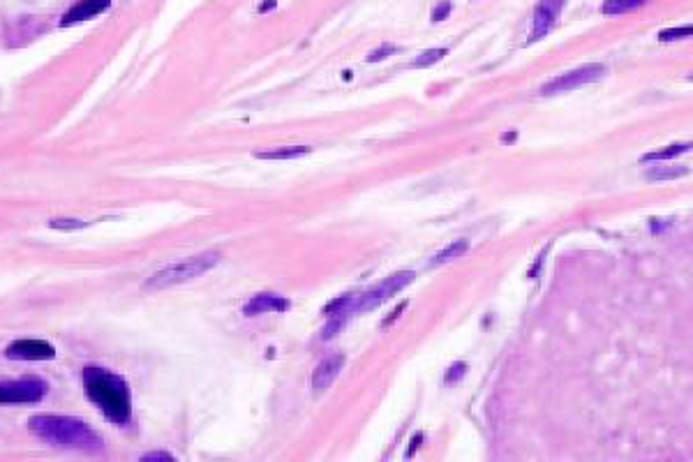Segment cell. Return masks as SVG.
I'll use <instances>...</instances> for the list:
<instances>
[{
  "label": "cell",
  "mask_w": 693,
  "mask_h": 462,
  "mask_svg": "<svg viewBox=\"0 0 693 462\" xmlns=\"http://www.w3.org/2000/svg\"><path fill=\"white\" fill-rule=\"evenodd\" d=\"M5 356L10 361H51L55 358V349L46 340H14L5 347Z\"/></svg>",
  "instance_id": "52a82bcc"
},
{
  "label": "cell",
  "mask_w": 693,
  "mask_h": 462,
  "mask_svg": "<svg viewBox=\"0 0 693 462\" xmlns=\"http://www.w3.org/2000/svg\"><path fill=\"white\" fill-rule=\"evenodd\" d=\"M605 74V67L601 62H592V65H583L578 70H571V72H564L553 81H548L543 88H541V95H560V93H569V91H576V88H583L587 84H594L603 79Z\"/></svg>",
  "instance_id": "5b68a950"
},
{
  "label": "cell",
  "mask_w": 693,
  "mask_h": 462,
  "mask_svg": "<svg viewBox=\"0 0 693 462\" xmlns=\"http://www.w3.org/2000/svg\"><path fill=\"white\" fill-rule=\"evenodd\" d=\"M308 153H312L310 146H284V148L264 150V153H254V157H259V160H296V157H303Z\"/></svg>",
  "instance_id": "7c38bea8"
},
{
  "label": "cell",
  "mask_w": 693,
  "mask_h": 462,
  "mask_svg": "<svg viewBox=\"0 0 693 462\" xmlns=\"http://www.w3.org/2000/svg\"><path fill=\"white\" fill-rule=\"evenodd\" d=\"M291 308V303L284 296H277V293H257L245 303L243 312L248 317H257L264 312H286Z\"/></svg>",
  "instance_id": "8fae6325"
},
{
  "label": "cell",
  "mask_w": 693,
  "mask_h": 462,
  "mask_svg": "<svg viewBox=\"0 0 693 462\" xmlns=\"http://www.w3.org/2000/svg\"><path fill=\"white\" fill-rule=\"evenodd\" d=\"M567 0H541L534 10L532 17V33H529V42H539L541 37H546L550 30L555 28L557 19H560V12Z\"/></svg>",
  "instance_id": "ba28073f"
},
{
  "label": "cell",
  "mask_w": 693,
  "mask_h": 462,
  "mask_svg": "<svg viewBox=\"0 0 693 462\" xmlns=\"http://www.w3.org/2000/svg\"><path fill=\"white\" fill-rule=\"evenodd\" d=\"M467 250H469V241L460 238V241L446 245L444 250H440V252L435 254V257H433V266H437V264H449V261H453V259H460Z\"/></svg>",
  "instance_id": "9a60e30c"
},
{
  "label": "cell",
  "mask_w": 693,
  "mask_h": 462,
  "mask_svg": "<svg viewBox=\"0 0 693 462\" xmlns=\"http://www.w3.org/2000/svg\"><path fill=\"white\" fill-rule=\"evenodd\" d=\"M682 37H693V26H682V28H668L664 33H659L661 42H675Z\"/></svg>",
  "instance_id": "ac0fdd59"
},
{
  "label": "cell",
  "mask_w": 693,
  "mask_h": 462,
  "mask_svg": "<svg viewBox=\"0 0 693 462\" xmlns=\"http://www.w3.org/2000/svg\"><path fill=\"white\" fill-rule=\"evenodd\" d=\"M28 430L37 440H42L58 449L81 451V453H102L105 442L91 425L81 418L58 416V414H37L28 421Z\"/></svg>",
  "instance_id": "7a4b0ae2"
},
{
  "label": "cell",
  "mask_w": 693,
  "mask_h": 462,
  "mask_svg": "<svg viewBox=\"0 0 693 462\" xmlns=\"http://www.w3.org/2000/svg\"><path fill=\"white\" fill-rule=\"evenodd\" d=\"M449 12H451V3H449V0H444L442 5H437V7H435V12H433V21H444L446 17H449Z\"/></svg>",
  "instance_id": "7402d4cb"
},
{
  "label": "cell",
  "mask_w": 693,
  "mask_h": 462,
  "mask_svg": "<svg viewBox=\"0 0 693 462\" xmlns=\"http://www.w3.org/2000/svg\"><path fill=\"white\" fill-rule=\"evenodd\" d=\"M691 148H693V141L691 143H673V146H666L661 150H652V153L642 155L640 162H666V160H673V157H677V155H684Z\"/></svg>",
  "instance_id": "4fadbf2b"
},
{
  "label": "cell",
  "mask_w": 693,
  "mask_h": 462,
  "mask_svg": "<svg viewBox=\"0 0 693 462\" xmlns=\"http://www.w3.org/2000/svg\"><path fill=\"white\" fill-rule=\"evenodd\" d=\"M111 7V0H79L74 7L60 17V26L67 28V26H74V23H81V21H88L100 17L102 12H107Z\"/></svg>",
  "instance_id": "9c48e42d"
},
{
  "label": "cell",
  "mask_w": 693,
  "mask_h": 462,
  "mask_svg": "<svg viewBox=\"0 0 693 462\" xmlns=\"http://www.w3.org/2000/svg\"><path fill=\"white\" fill-rule=\"evenodd\" d=\"M220 261V254L218 252H202V254H194V257H187L183 261H173V264L164 266L162 270H157L146 280L143 289L146 291H157V289H169L173 284H183V282H190L194 277L209 273V270Z\"/></svg>",
  "instance_id": "3957f363"
},
{
  "label": "cell",
  "mask_w": 693,
  "mask_h": 462,
  "mask_svg": "<svg viewBox=\"0 0 693 462\" xmlns=\"http://www.w3.org/2000/svg\"><path fill=\"white\" fill-rule=\"evenodd\" d=\"M645 3H649V0H605L601 12L603 14H626V12L638 10V7Z\"/></svg>",
  "instance_id": "2e32d148"
},
{
  "label": "cell",
  "mask_w": 693,
  "mask_h": 462,
  "mask_svg": "<svg viewBox=\"0 0 693 462\" xmlns=\"http://www.w3.org/2000/svg\"><path fill=\"white\" fill-rule=\"evenodd\" d=\"M88 222H84V220H51L49 222V227L53 229H62V231H72V229H84Z\"/></svg>",
  "instance_id": "ffe728a7"
},
{
  "label": "cell",
  "mask_w": 693,
  "mask_h": 462,
  "mask_svg": "<svg viewBox=\"0 0 693 462\" xmlns=\"http://www.w3.org/2000/svg\"><path fill=\"white\" fill-rule=\"evenodd\" d=\"M446 53H449L446 49H428L421 53L418 58H414L411 67H430V65H435V62H440Z\"/></svg>",
  "instance_id": "e0dca14e"
},
{
  "label": "cell",
  "mask_w": 693,
  "mask_h": 462,
  "mask_svg": "<svg viewBox=\"0 0 693 462\" xmlns=\"http://www.w3.org/2000/svg\"><path fill=\"white\" fill-rule=\"evenodd\" d=\"M342 365H345V356L342 354H333L329 358H324V361L317 365L315 372H312V388H315V393H322L326 391L333 381H336V377L340 374L342 370Z\"/></svg>",
  "instance_id": "30bf717a"
},
{
  "label": "cell",
  "mask_w": 693,
  "mask_h": 462,
  "mask_svg": "<svg viewBox=\"0 0 693 462\" xmlns=\"http://www.w3.org/2000/svg\"><path fill=\"white\" fill-rule=\"evenodd\" d=\"M395 51H397V46H395V44H381L379 49L370 51V55H368V62H379V60L388 58V55H393Z\"/></svg>",
  "instance_id": "d6986e66"
},
{
  "label": "cell",
  "mask_w": 693,
  "mask_h": 462,
  "mask_svg": "<svg viewBox=\"0 0 693 462\" xmlns=\"http://www.w3.org/2000/svg\"><path fill=\"white\" fill-rule=\"evenodd\" d=\"M465 372H467V365L465 363H453L449 372H446V384H453L456 379H462L465 377Z\"/></svg>",
  "instance_id": "44dd1931"
},
{
  "label": "cell",
  "mask_w": 693,
  "mask_h": 462,
  "mask_svg": "<svg viewBox=\"0 0 693 462\" xmlns=\"http://www.w3.org/2000/svg\"><path fill=\"white\" fill-rule=\"evenodd\" d=\"M84 391L111 423L127 425L132 421V393L123 377L91 365L84 368Z\"/></svg>",
  "instance_id": "6da1fadb"
},
{
  "label": "cell",
  "mask_w": 693,
  "mask_h": 462,
  "mask_svg": "<svg viewBox=\"0 0 693 462\" xmlns=\"http://www.w3.org/2000/svg\"><path fill=\"white\" fill-rule=\"evenodd\" d=\"M689 173V166H666V164H659V166H652L645 173L647 180H677L682 176Z\"/></svg>",
  "instance_id": "5bb4252c"
},
{
  "label": "cell",
  "mask_w": 693,
  "mask_h": 462,
  "mask_svg": "<svg viewBox=\"0 0 693 462\" xmlns=\"http://www.w3.org/2000/svg\"><path fill=\"white\" fill-rule=\"evenodd\" d=\"M49 391V384L39 377H21L0 381V404H35Z\"/></svg>",
  "instance_id": "277c9868"
},
{
  "label": "cell",
  "mask_w": 693,
  "mask_h": 462,
  "mask_svg": "<svg viewBox=\"0 0 693 462\" xmlns=\"http://www.w3.org/2000/svg\"><path fill=\"white\" fill-rule=\"evenodd\" d=\"M141 460H173L171 453H164V451H155V453H146V456H141Z\"/></svg>",
  "instance_id": "603a6c76"
},
{
  "label": "cell",
  "mask_w": 693,
  "mask_h": 462,
  "mask_svg": "<svg viewBox=\"0 0 693 462\" xmlns=\"http://www.w3.org/2000/svg\"><path fill=\"white\" fill-rule=\"evenodd\" d=\"M414 277H416V275H414L411 270H402V273H393V275L384 277V280H381L379 284H374L370 291H365L363 296L358 298V303L354 305V310H358V312H363V310H365V312H368V310L379 308L381 303L391 298L393 293L402 291L404 286L411 284V282H414Z\"/></svg>",
  "instance_id": "8992f818"
}]
</instances>
